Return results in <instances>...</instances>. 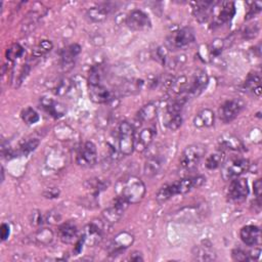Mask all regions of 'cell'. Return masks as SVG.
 <instances>
[{
  "label": "cell",
  "instance_id": "1",
  "mask_svg": "<svg viewBox=\"0 0 262 262\" xmlns=\"http://www.w3.org/2000/svg\"><path fill=\"white\" fill-rule=\"evenodd\" d=\"M205 177L201 175L185 177L180 180H177L171 184H166L162 186L157 192L156 199L159 203H165L174 195L184 194L193 188H198L205 182Z\"/></svg>",
  "mask_w": 262,
  "mask_h": 262
},
{
  "label": "cell",
  "instance_id": "2",
  "mask_svg": "<svg viewBox=\"0 0 262 262\" xmlns=\"http://www.w3.org/2000/svg\"><path fill=\"white\" fill-rule=\"evenodd\" d=\"M145 185L136 176H128L117 184V193L129 204L139 203L145 194Z\"/></svg>",
  "mask_w": 262,
  "mask_h": 262
},
{
  "label": "cell",
  "instance_id": "3",
  "mask_svg": "<svg viewBox=\"0 0 262 262\" xmlns=\"http://www.w3.org/2000/svg\"><path fill=\"white\" fill-rule=\"evenodd\" d=\"M135 132L134 127L127 121H123L119 125L118 130V147L122 155L129 156L134 150Z\"/></svg>",
  "mask_w": 262,
  "mask_h": 262
},
{
  "label": "cell",
  "instance_id": "4",
  "mask_svg": "<svg viewBox=\"0 0 262 262\" xmlns=\"http://www.w3.org/2000/svg\"><path fill=\"white\" fill-rule=\"evenodd\" d=\"M250 163L245 158H231L223 162L221 168V177L225 181H231L249 170Z\"/></svg>",
  "mask_w": 262,
  "mask_h": 262
},
{
  "label": "cell",
  "instance_id": "5",
  "mask_svg": "<svg viewBox=\"0 0 262 262\" xmlns=\"http://www.w3.org/2000/svg\"><path fill=\"white\" fill-rule=\"evenodd\" d=\"M206 154V146L201 143H194L186 146L182 151L179 163L184 169H192L195 167Z\"/></svg>",
  "mask_w": 262,
  "mask_h": 262
},
{
  "label": "cell",
  "instance_id": "6",
  "mask_svg": "<svg viewBox=\"0 0 262 262\" xmlns=\"http://www.w3.org/2000/svg\"><path fill=\"white\" fill-rule=\"evenodd\" d=\"M194 39V33L190 28H182L172 32L167 38V43L169 48L177 50L189 46Z\"/></svg>",
  "mask_w": 262,
  "mask_h": 262
},
{
  "label": "cell",
  "instance_id": "7",
  "mask_svg": "<svg viewBox=\"0 0 262 262\" xmlns=\"http://www.w3.org/2000/svg\"><path fill=\"white\" fill-rule=\"evenodd\" d=\"M208 210L206 206L198 205V206H189L180 209L173 217L177 222H201L207 214Z\"/></svg>",
  "mask_w": 262,
  "mask_h": 262
},
{
  "label": "cell",
  "instance_id": "8",
  "mask_svg": "<svg viewBox=\"0 0 262 262\" xmlns=\"http://www.w3.org/2000/svg\"><path fill=\"white\" fill-rule=\"evenodd\" d=\"M130 204L122 196L117 195L114 203L102 212L103 221L106 223H116L124 215Z\"/></svg>",
  "mask_w": 262,
  "mask_h": 262
},
{
  "label": "cell",
  "instance_id": "9",
  "mask_svg": "<svg viewBox=\"0 0 262 262\" xmlns=\"http://www.w3.org/2000/svg\"><path fill=\"white\" fill-rule=\"evenodd\" d=\"M77 164L82 167H92L97 161L96 145L92 141H86L78 150L76 157Z\"/></svg>",
  "mask_w": 262,
  "mask_h": 262
},
{
  "label": "cell",
  "instance_id": "10",
  "mask_svg": "<svg viewBox=\"0 0 262 262\" xmlns=\"http://www.w3.org/2000/svg\"><path fill=\"white\" fill-rule=\"evenodd\" d=\"M245 103L241 99L226 100L219 108V117L224 123H230L243 111Z\"/></svg>",
  "mask_w": 262,
  "mask_h": 262
},
{
  "label": "cell",
  "instance_id": "11",
  "mask_svg": "<svg viewBox=\"0 0 262 262\" xmlns=\"http://www.w3.org/2000/svg\"><path fill=\"white\" fill-rule=\"evenodd\" d=\"M126 25L133 31H143L150 28L151 21L145 12L139 9H134L128 13Z\"/></svg>",
  "mask_w": 262,
  "mask_h": 262
},
{
  "label": "cell",
  "instance_id": "12",
  "mask_svg": "<svg viewBox=\"0 0 262 262\" xmlns=\"http://www.w3.org/2000/svg\"><path fill=\"white\" fill-rule=\"evenodd\" d=\"M249 194L248 181L244 178H235L231 180L228 187V198L234 203H243Z\"/></svg>",
  "mask_w": 262,
  "mask_h": 262
},
{
  "label": "cell",
  "instance_id": "13",
  "mask_svg": "<svg viewBox=\"0 0 262 262\" xmlns=\"http://www.w3.org/2000/svg\"><path fill=\"white\" fill-rule=\"evenodd\" d=\"M134 242V236L128 231H122L118 233L113 241L110 244L108 252L110 255H116L123 251H125L127 248H129Z\"/></svg>",
  "mask_w": 262,
  "mask_h": 262
},
{
  "label": "cell",
  "instance_id": "14",
  "mask_svg": "<svg viewBox=\"0 0 262 262\" xmlns=\"http://www.w3.org/2000/svg\"><path fill=\"white\" fill-rule=\"evenodd\" d=\"M208 82H209V78L207 73L204 70H198L193 74L191 78V82L188 84L185 92L189 97L196 96L206 88Z\"/></svg>",
  "mask_w": 262,
  "mask_h": 262
},
{
  "label": "cell",
  "instance_id": "15",
  "mask_svg": "<svg viewBox=\"0 0 262 262\" xmlns=\"http://www.w3.org/2000/svg\"><path fill=\"white\" fill-rule=\"evenodd\" d=\"M102 233H103V230H102L101 222L92 221L91 223L87 224L86 227L84 228L82 237L85 241V245L95 246L101 241Z\"/></svg>",
  "mask_w": 262,
  "mask_h": 262
},
{
  "label": "cell",
  "instance_id": "16",
  "mask_svg": "<svg viewBox=\"0 0 262 262\" xmlns=\"http://www.w3.org/2000/svg\"><path fill=\"white\" fill-rule=\"evenodd\" d=\"M215 7L218 8L217 14L215 16V21L218 25L229 21L235 14V4L232 1L215 3Z\"/></svg>",
  "mask_w": 262,
  "mask_h": 262
},
{
  "label": "cell",
  "instance_id": "17",
  "mask_svg": "<svg viewBox=\"0 0 262 262\" xmlns=\"http://www.w3.org/2000/svg\"><path fill=\"white\" fill-rule=\"evenodd\" d=\"M155 130L150 127H146L141 129L136 135L134 140V149H136L138 152H142L145 149L148 148L150 143L154 140L155 137Z\"/></svg>",
  "mask_w": 262,
  "mask_h": 262
},
{
  "label": "cell",
  "instance_id": "18",
  "mask_svg": "<svg viewBox=\"0 0 262 262\" xmlns=\"http://www.w3.org/2000/svg\"><path fill=\"white\" fill-rule=\"evenodd\" d=\"M191 255L193 260L196 261H214L216 259L215 251L212 248V245L207 242H203L200 245H196L192 248Z\"/></svg>",
  "mask_w": 262,
  "mask_h": 262
},
{
  "label": "cell",
  "instance_id": "19",
  "mask_svg": "<svg viewBox=\"0 0 262 262\" xmlns=\"http://www.w3.org/2000/svg\"><path fill=\"white\" fill-rule=\"evenodd\" d=\"M219 150H233V151H245L246 146L239 138L232 134H223L219 139Z\"/></svg>",
  "mask_w": 262,
  "mask_h": 262
},
{
  "label": "cell",
  "instance_id": "20",
  "mask_svg": "<svg viewBox=\"0 0 262 262\" xmlns=\"http://www.w3.org/2000/svg\"><path fill=\"white\" fill-rule=\"evenodd\" d=\"M81 52V46L77 43L71 44L64 48L61 49L60 51V61L61 66L68 70L73 67L76 57L79 55Z\"/></svg>",
  "mask_w": 262,
  "mask_h": 262
},
{
  "label": "cell",
  "instance_id": "21",
  "mask_svg": "<svg viewBox=\"0 0 262 262\" xmlns=\"http://www.w3.org/2000/svg\"><path fill=\"white\" fill-rule=\"evenodd\" d=\"M113 10V5L111 3H101L97 4L95 6L90 7L87 10V16L95 23L103 21L104 19L107 18L108 14Z\"/></svg>",
  "mask_w": 262,
  "mask_h": 262
},
{
  "label": "cell",
  "instance_id": "22",
  "mask_svg": "<svg viewBox=\"0 0 262 262\" xmlns=\"http://www.w3.org/2000/svg\"><path fill=\"white\" fill-rule=\"evenodd\" d=\"M89 96L96 103H107L114 99L113 93L101 84L89 86Z\"/></svg>",
  "mask_w": 262,
  "mask_h": 262
},
{
  "label": "cell",
  "instance_id": "23",
  "mask_svg": "<svg viewBox=\"0 0 262 262\" xmlns=\"http://www.w3.org/2000/svg\"><path fill=\"white\" fill-rule=\"evenodd\" d=\"M215 2L212 1H201V2H194L192 12L194 17L200 21L204 23L208 20V18L213 13V6Z\"/></svg>",
  "mask_w": 262,
  "mask_h": 262
},
{
  "label": "cell",
  "instance_id": "24",
  "mask_svg": "<svg viewBox=\"0 0 262 262\" xmlns=\"http://www.w3.org/2000/svg\"><path fill=\"white\" fill-rule=\"evenodd\" d=\"M239 236L247 246H256L260 238V229L256 225H246L241 229Z\"/></svg>",
  "mask_w": 262,
  "mask_h": 262
},
{
  "label": "cell",
  "instance_id": "25",
  "mask_svg": "<svg viewBox=\"0 0 262 262\" xmlns=\"http://www.w3.org/2000/svg\"><path fill=\"white\" fill-rule=\"evenodd\" d=\"M59 238L64 244H72L76 241L78 234V228L72 221L62 223L58 228Z\"/></svg>",
  "mask_w": 262,
  "mask_h": 262
},
{
  "label": "cell",
  "instance_id": "26",
  "mask_svg": "<svg viewBox=\"0 0 262 262\" xmlns=\"http://www.w3.org/2000/svg\"><path fill=\"white\" fill-rule=\"evenodd\" d=\"M214 121H215V115L213 111L210 108H204L194 116L193 126L199 129L208 128L214 124Z\"/></svg>",
  "mask_w": 262,
  "mask_h": 262
},
{
  "label": "cell",
  "instance_id": "27",
  "mask_svg": "<svg viewBox=\"0 0 262 262\" xmlns=\"http://www.w3.org/2000/svg\"><path fill=\"white\" fill-rule=\"evenodd\" d=\"M163 164H164V158L162 157V155H152L148 157L143 167L144 174L149 177L157 175L161 171Z\"/></svg>",
  "mask_w": 262,
  "mask_h": 262
},
{
  "label": "cell",
  "instance_id": "28",
  "mask_svg": "<svg viewBox=\"0 0 262 262\" xmlns=\"http://www.w3.org/2000/svg\"><path fill=\"white\" fill-rule=\"evenodd\" d=\"M157 111H158V107L155 103L150 102V103L143 105L137 113L138 122H140L142 124L145 122L152 121L157 116Z\"/></svg>",
  "mask_w": 262,
  "mask_h": 262
},
{
  "label": "cell",
  "instance_id": "29",
  "mask_svg": "<svg viewBox=\"0 0 262 262\" xmlns=\"http://www.w3.org/2000/svg\"><path fill=\"white\" fill-rule=\"evenodd\" d=\"M245 88L256 96L261 95V78L258 74H250L245 81Z\"/></svg>",
  "mask_w": 262,
  "mask_h": 262
},
{
  "label": "cell",
  "instance_id": "30",
  "mask_svg": "<svg viewBox=\"0 0 262 262\" xmlns=\"http://www.w3.org/2000/svg\"><path fill=\"white\" fill-rule=\"evenodd\" d=\"M223 162H224V151L218 150V151H216L214 154H211L206 159L205 166L209 170H215V169L219 168L220 166H222Z\"/></svg>",
  "mask_w": 262,
  "mask_h": 262
},
{
  "label": "cell",
  "instance_id": "31",
  "mask_svg": "<svg viewBox=\"0 0 262 262\" xmlns=\"http://www.w3.org/2000/svg\"><path fill=\"white\" fill-rule=\"evenodd\" d=\"M52 239H53V232L48 228L39 229L34 235L35 243L40 246H47L52 242Z\"/></svg>",
  "mask_w": 262,
  "mask_h": 262
},
{
  "label": "cell",
  "instance_id": "32",
  "mask_svg": "<svg viewBox=\"0 0 262 262\" xmlns=\"http://www.w3.org/2000/svg\"><path fill=\"white\" fill-rule=\"evenodd\" d=\"M42 106L50 116H52L54 118H59L63 114V111H61V108L58 106V104L50 98H43Z\"/></svg>",
  "mask_w": 262,
  "mask_h": 262
},
{
  "label": "cell",
  "instance_id": "33",
  "mask_svg": "<svg viewBox=\"0 0 262 262\" xmlns=\"http://www.w3.org/2000/svg\"><path fill=\"white\" fill-rule=\"evenodd\" d=\"M182 124V117L180 114H172L166 112L165 114V126L172 130L175 131L177 130Z\"/></svg>",
  "mask_w": 262,
  "mask_h": 262
},
{
  "label": "cell",
  "instance_id": "34",
  "mask_svg": "<svg viewBox=\"0 0 262 262\" xmlns=\"http://www.w3.org/2000/svg\"><path fill=\"white\" fill-rule=\"evenodd\" d=\"M20 116H21L23 121H24L27 125L36 124V123L39 121V119H40L39 114H38L33 107H31V106H28V107L24 108V110L21 111Z\"/></svg>",
  "mask_w": 262,
  "mask_h": 262
},
{
  "label": "cell",
  "instance_id": "35",
  "mask_svg": "<svg viewBox=\"0 0 262 262\" xmlns=\"http://www.w3.org/2000/svg\"><path fill=\"white\" fill-rule=\"evenodd\" d=\"M23 54H24V48L18 43H14V44L10 45L5 51V56L10 61H13V60L19 58Z\"/></svg>",
  "mask_w": 262,
  "mask_h": 262
},
{
  "label": "cell",
  "instance_id": "36",
  "mask_svg": "<svg viewBox=\"0 0 262 262\" xmlns=\"http://www.w3.org/2000/svg\"><path fill=\"white\" fill-rule=\"evenodd\" d=\"M52 47H53V45H52L51 41H49V40H42L34 48L33 55L36 56V57H40V56L46 54L47 52H49L52 49Z\"/></svg>",
  "mask_w": 262,
  "mask_h": 262
},
{
  "label": "cell",
  "instance_id": "37",
  "mask_svg": "<svg viewBox=\"0 0 262 262\" xmlns=\"http://www.w3.org/2000/svg\"><path fill=\"white\" fill-rule=\"evenodd\" d=\"M224 48V41L220 38H216L212 40V42L209 45V53L212 57L219 56Z\"/></svg>",
  "mask_w": 262,
  "mask_h": 262
},
{
  "label": "cell",
  "instance_id": "38",
  "mask_svg": "<svg viewBox=\"0 0 262 262\" xmlns=\"http://www.w3.org/2000/svg\"><path fill=\"white\" fill-rule=\"evenodd\" d=\"M39 145V140L38 139H29L25 141L20 146H19V154L23 156H28L31 154L33 150L36 149V147Z\"/></svg>",
  "mask_w": 262,
  "mask_h": 262
},
{
  "label": "cell",
  "instance_id": "39",
  "mask_svg": "<svg viewBox=\"0 0 262 262\" xmlns=\"http://www.w3.org/2000/svg\"><path fill=\"white\" fill-rule=\"evenodd\" d=\"M100 81H101V71L99 67L93 66L89 71V76H88L89 86L98 85L100 84Z\"/></svg>",
  "mask_w": 262,
  "mask_h": 262
},
{
  "label": "cell",
  "instance_id": "40",
  "mask_svg": "<svg viewBox=\"0 0 262 262\" xmlns=\"http://www.w3.org/2000/svg\"><path fill=\"white\" fill-rule=\"evenodd\" d=\"M259 33V25L258 24H254V25H250L248 27H246L243 31V38L250 40L255 38Z\"/></svg>",
  "mask_w": 262,
  "mask_h": 262
},
{
  "label": "cell",
  "instance_id": "41",
  "mask_svg": "<svg viewBox=\"0 0 262 262\" xmlns=\"http://www.w3.org/2000/svg\"><path fill=\"white\" fill-rule=\"evenodd\" d=\"M231 257L234 261H251L250 252H246L242 249H234L231 252Z\"/></svg>",
  "mask_w": 262,
  "mask_h": 262
},
{
  "label": "cell",
  "instance_id": "42",
  "mask_svg": "<svg viewBox=\"0 0 262 262\" xmlns=\"http://www.w3.org/2000/svg\"><path fill=\"white\" fill-rule=\"evenodd\" d=\"M261 8H262V4L260 2L252 3V6L249 8V10L246 14V19H250V18L254 17L257 13H259L261 11Z\"/></svg>",
  "mask_w": 262,
  "mask_h": 262
},
{
  "label": "cell",
  "instance_id": "43",
  "mask_svg": "<svg viewBox=\"0 0 262 262\" xmlns=\"http://www.w3.org/2000/svg\"><path fill=\"white\" fill-rule=\"evenodd\" d=\"M30 222L34 226H39V225H41L43 223V216L40 213V211L35 210V211H33L31 213V215H30Z\"/></svg>",
  "mask_w": 262,
  "mask_h": 262
},
{
  "label": "cell",
  "instance_id": "44",
  "mask_svg": "<svg viewBox=\"0 0 262 262\" xmlns=\"http://www.w3.org/2000/svg\"><path fill=\"white\" fill-rule=\"evenodd\" d=\"M254 193L256 196V202L261 204V195H262V180L259 178L254 182Z\"/></svg>",
  "mask_w": 262,
  "mask_h": 262
},
{
  "label": "cell",
  "instance_id": "45",
  "mask_svg": "<svg viewBox=\"0 0 262 262\" xmlns=\"http://www.w3.org/2000/svg\"><path fill=\"white\" fill-rule=\"evenodd\" d=\"M71 89V82L69 80H63L60 82V84L57 87L56 93H58L59 95H63L66 94L69 90Z\"/></svg>",
  "mask_w": 262,
  "mask_h": 262
},
{
  "label": "cell",
  "instance_id": "46",
  "mask_svg": "<svg viewBox=\"0 0 262 262\" xmlns=\"http://www.w3.org/2000/svg\"><path fill=\"white\" fill-rule=\"evenodd\" d=\"M60 215H59V213H56V212H54V211H51V212H49L46 216H45V221L47 222V223H51V224H55V223H57V222H59V220H60Z\"/></svg>",
  "mask_w": 262,
  "mask_h": 262
},
{
  "label": "cell",
  "instance_id": "47",
  "mask_svg": "<svg viewBox=\"0 0 262 262\" xmlns=\"http://www.w3.org/2000/svg\"><path fill=\"white\" fill-rule=\"evenodd\" d=\"M0 231H1V239L2 241H6L10 234V227L7 223H2L1 227H0Z\"/></svg>",
  "mask_w": 262,
  "mask_h": 262
},
{
  "label": "cell",
  "instance_id": "48",
  "mask_svg": "<svg viewBox=\"0 0 262 262\" xmlns=\"http://www.w3.org/2000/svg\"><path fill=\"white\" fill-rule=\"evenodd\" d=\"M44 196L47 199H54V198H58L59 195V190L56 188H49L47 190L44 191Z\"/></svg>",
  "mask_w": 262,
  "mask_h": 262
},
{
  "label": "cell",
  "instance_id": "49",
  "mask_svg": "<svg viewBox=\"0 0 262 262\" xmlns=\"http://www.w3.org/2000/svg\"><path fill=\"white\" fill-rule=\"evenodd\" d=\"M83 245H85V241H84V238L81 236V238L77 239V242H76V244H75V247H74V253H75V255H78V254L81 253V251H82V249H83Z\"/></svg>",
  "mask_w": 262,
  "mask_h": 262
},
{
  "label": "cell",
  "instance_id": "50",
  "mask_svg": "<svg viewBox=\"0 0 262 262\" xmlns=\"http://www.w3.org/2000/svg\"><path fill=\"white\" fill-rule=\"evenodd\" d=\"M127 260L129 261H136V262H139V261H142L143 260V257H142V254L140 252H133L132 254H130V256L127 258Z\"/></svg>",
  "mask_w": 262,
  "mask_h": 262
},
{
  "label": "cell",
  "instance_id": "51",
  "mask_svg": "<svg viewBox=\"0 0 262 262\" xmlns=\"http://www.w3.org/2000/svg\"><path fill=\"white\" fill-rule=\"evenodd\" d=\"M1 175H2V177H1V181H3V180H4V169H3V167L1 168Z\"/></svg>",
  "mask_w": 262,
  "mask_h": 262
}]
</instances>
